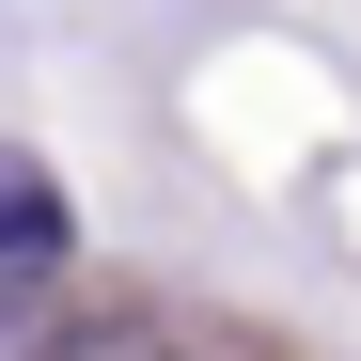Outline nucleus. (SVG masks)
<instances>
[{
  "label": "nucleus",
  "mask_w": 361,
  "mask_h": 361,
  "mask_svg": "<svg viewBox=\"0 0 361 361\" xmlns=\"http://www.w3.org/2000/svg\"><path fill=\"white\" fill-rule=\"evenodd\" d=\"M47 252H63V173H47V157H16V142H0V283H32Z\"/></svg>",
  "instance_id": "f257e3e1"
},
{
  "label": "nucleus",
  "mask_w": 361,
  "mask_h": 361,
  "mask_svg": "<svg viewBox=\"0 0 361 361\" xmlns=\"http://www.w3.org/2000/svg\"><path fill=\"white\" fill-rule=\"evenodd\" d=\"M47 361H173V330H142V314H94V330H63Z\"/></svg>",
  "instance_id": "f03ea898"
}]
</instances>
